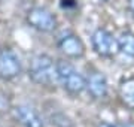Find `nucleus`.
<instances>
[{"label": "nucleus", "instance_id": "f257e3e1", "mask_svg": "<svg viewBox=\"0 0 134 127\" xmlns=\"http://www.w3.org/2000/svg\"><path fill=\"white\" fill-rule=\"evenodd\" d=\"M29 76L33 82L39 85H52L57 79V63L46 55V54H39L33 57L29 67Z\"/></svg>", "mask_w": 134, "mask_h": 127}, {"label": "nucleus", "instance_id": "f03ea898", "mask_svg": "<svg viewBox=\"0 0 134 127\" xmlns=\"http://www.w3.org/2000/svg\"><path fill=\"white\" fill-rule=\"evenodd\" d=\"M57 79L70 94H79L86 88V78L69 61H57Z\"/></svg>", "mask_w": 134, "mask_h": 127}, {"label": "nucleus", "instance_id": "7ed1b4c3", "mask_svg": "<svg viewBox=\"0 0 134 127\" xmlns=\"http://www.w3.org/2000/svg\"><path fill=\"white\" fill-rule=\"evenodd\" d=\"M27 23L39 31H52L57 27V18L45 8H33L27 14Z\"/></svg>", "mask_w": 134, "mask_h": 127}, {"label": "nucleus", "instance_id": "20e7f679", "mask_svg": "<svg viewBox=\"0 0 134 127\" xmlns=\"http://www.w3.org/2000/svg\"><path fill=\"white\" fill-rule=\"evenodd\" d=\"M21 73V61L12 49H0V79L10 81Z\"/></svg>", "mask_w": 134, "mask_h": 127}, {"label": "nucleus", "instance_id": "39448f33", "mask_svg": "<svg viewBox=\"0 0 134 127\" xmlns=\"http://www.w3.org/2000/svg\"><path fill=\"white\" fill-rule=\"evenodd\" d=\"M91 42L96 52L103 57H109L115 54L118 49V39H115L112 33H109L104 29H97L91 36Z\"/></svg>", "mask_w": 134, "mask_h": 127}, {"label": "nucleus", "instance_id": "423d86ee", "mask_svg": "<svg viewBox=\"0 0 134 127\" xmlns=\"http://www.w3.org/2000/svg\"><path fill=\"white\" fill-rule=\"evenodd\" d=\"M58 48L61 49L63 54H66L67 57L72 59H79L85 54V45L81 40V38H77L76 34L69 33L64 34L61 39L58 40Z\"/></svg>", "mask_w": 134, "mask_h": 127}, {"label": "nucleus", "instance_id": "0eeeda50", "mask_svg": "<svg viewBox=\"0 0 134 127\" xmlns=\"http://www.w3.org/2000/svg\"><path fill=\"white\" fill-rule=\"evenodd\" d=\"M14 117L23 127H45L42 117L34 111L33 108L25 106V105L15 108Z\"/></svg>", "mask_w": 134, "mask_h": 127}, {"label": "nucleus", "instance_id": "6e6552de", "mask_svg": "<svg viewBox=\"0 0 134 127\" xmlns=\"http://www.w3.org/2000/svg\"><path fill=\"white\" fill-rule=\"evenodd\" d=\"M86 90L94 99H103L107 94V81L100 72H91L86 78Z\"/></svg>", "mask_w": 134, "mask_h": 127}, {"label": "nucleus", "instance_id": "1a4fd4ad", "mask_svg": "<svg viewBox=\"0 0 134 127\" xmlns=\"http://www.w3.org/2000/svg\"><path fill=\"white\" fill-rule=\"evenodd\" d=\"M119 96L121 100L124 102V105L134 109V78H128L121 82Z\"/></svg>", "mask_w": 134, "mask_h": 127}, {"label": "nucleus", "instance_id": "9d476101", "mask_svg": "<svg viewBox=\"0 0 134 127\" xmlns=\"http://www.w3.org/2000/svg\"><path fill=\"white\" fill-rule=\"evenodd\" d=\"M118 49L128 57H134V34L131 33L121 34L118 38Z\"/></svg>", "mask_w": 134, "mask_h": 127}, {"label": "nucleus", "instance_id": "9b49d317", "mask_svg": "<svg viewBox=\"0 0 134 127\" xmlns=\"http://www.w3.org/2000/svg\"><path fill=\"white\" fill-rule=\"evenodd\" d=\"M9 109V99L3 93H0V112H6Z\"/></svg>", "mask_w": 134, "mask_h": 127}, {"label": "nucleus", "instance_id": "f8f14e48", "mask_svg": "<svg viewBox=\"0 0 134 127\" xmlns=\"http://www.w3.org/2000/svg\"><path fill=\"white\" fill-rule=\"evenodd\" d=\"M128 8H130V10H131V14H133V17H134V0H128Z\"/></svg>", "mask_w": 134, "mask_h": 127}, {"label": "nucleus", "instance_id": "ddd939ff", "mask_svg": "<svg viewBox=\"0 0 134 127\" xmlns=\"http://www.w3.org/2000/svg\"><path fill=\"white\" fill-rule=\"evenodd\" d=\"M98 127H118V126H115V124H110V123H100V124H98Z\"/></svg>", "mask_w": 134, "mask_h": 127}, {"label": "nucleus", "instance_id": "4468645a", "mask_svg": "<svg viewBox=\"0 0 134 127\" xmlns=\"http://www.w3.org/2000/svg\"><path fill=\"white\" fill-rule=\"evenodd\" d=\"M124 127H134V123H128V124H125Z\"/></svg>", "mask_w": 134, "mask_h": 127}]
</instances>
